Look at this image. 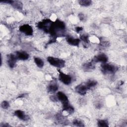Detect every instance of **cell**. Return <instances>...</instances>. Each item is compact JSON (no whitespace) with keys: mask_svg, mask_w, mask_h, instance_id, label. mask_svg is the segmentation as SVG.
Listing matches in <instances>:
<instances>
[{"mask_svg":"<svg viewBox=\"0 0 127 127\" xmlns=\"http://www.w3.org/2000/svg\"><path fill=\"white\" fill-rule=\"evenodd\" d=\"M97 125L98 127H108V122L107 120H98L97 121Z\"/></svg>","mask_w":127,"mask_h":127,"instance_id":"21","label":"cell"},{"mask_svg":"<svg viewBox=\"0 0 127 127\" xmlns=\"http://www.w3.org/2000/svg\"><path fill=\"white\" fill-rule=\"evenodd\" d=\"M19 31L27 36H32L33 34V29L32 27L28 24L21 25L19 27Z\"/></svg>","mask_w":127,"mask_h":127,"instance_id":"6","label":"cell"},{"mask_svg":"<svg viewBox=\"0 0 127 127\" xmlns=\"http://www.w3.org/2000/svg\"><path fill=\"white\" fill-rule=\"evenodd\" d=\"M78 17L81 21H84L85 19V16L83 13H81L78 14Z\"/></svg>","mask_w":127,"mask_h":127,"instance_id":"25","label":"cell"},{"mask_svg":"<svg viewBox=\"0 0 127 127\" xmlns=\"http://www.w3.org/2000/svg\"><path fill=\"white\" fill-rule=\"evenodd\" d=\"M34 60L35 63L36 64L38 67L40 68H42L44 66V63L41 59L38 57H34Z\"/></svg>","mask_w":127,"mask_h":127,"instance_id":"19","label":"cell"},{"mask_svg":"<svg viewBox=\"0 0 127 127\" xmlns=\"http://www.w3.org/2000/svg\"><path fill=\"white\" fill-rule=\"evenodd\" d=\"M80 5L83 6H88L92 4V1L90 0H80L78 1Z\"/></svg>","mask_w":127,"mask_h":127,"instance_id":"20","label":"cell"},{"mask_svg":"<svg viewBox=\"0 0 127 127\" xmlns=\"http://www.w3.org/2000/svg\"><path fill=\"white\" fill-rule=\"evenodd\" d=\"M65 29V24L64 22L59 19H57L55 21H53L48 33L52 37L57 38V37L64 35Z\"/></svg>","mask_w":127,"mask_h":127,"instance_id":"1","label":"cell"},{"mask_svg":"<svg viewBox=\"0 0 127 127\" xmlns=\"http://www.w3.org/2000/svg\"><path fill=\"white\" fill-rule=\"evenodd\" d=\"M80 40L83 41L84 43L86 44H88L89 43V36L87 35L83 34L80 36Z\"/></svg>","mask_w":127,"mask_h":127,"instance_id":"23","label":"cell"},{"mask_svg":"<svg viewBox=\"0 0 127 127\" xmlns=\"http://www.w3.org/2000/svg\"><path fill=\"white\" fill-rule=\"evenodd\" d=\"M72 124L76 127H84V124L80 120L74 119L72 122Z\"/></svg>","mask_w":127,"mask_h":127,"instance_id":"22","label":"cell"},{"mask_svg":"<svg viewBox=\"0 0 127 127\" xmlns=\"http://www.w3.org/2000/svg\"><path fill=\"white\" fill-rule=\"evenodd\" d=\"M8 126H10L7 123H5V124H3V123H1L0 125V127H8Z\"/></svg>","mask_w":127,"mask_h":127,"instance_id":"28","label":"cell"},{"mask_svg":"<svg viewBox=\"0 0 127 127\" xmlns=\"http://www.w3.org/2000/svg\"><path fill=\"white\" fill-rule=\"evenodd\" d=\"M10 4H11L14 8L18 9H22L23 5L21 1L18 0H10Z\"/></svg>","mask_w":127,"mask_h":127,"instance_id":"17","label":"cell"},{"mask_svg":"<svg viewBox=\"0 0 127 127\" xmlns=\"http://www.w3.org/2000/svg\"><path fill=\"white\" fill-rule=\"evenodd\" d=\"M97 84L96 81L94 80H88L85 84L88 90L91 89L92 88L95 87Z\"/></svg>","mask_w":127,"mask_h":127,"instance_id":"18","label":"cell"},{"mask_svg":"<svg viewBox=\"0 0 127 127\" xmlns=\"http://www.w3.org/2000/svg\"><path fill=\"white\" fill-rule=\"evenodd\" d=\"M47 59L49 64L55 67L60 68L65 66V61L64 60L53 57H48Z\"/></svg>","mask_w":127,"mask_h":127,"instance_id":"3","label":"cell"},{"mask_svg":"<svg viewBox=\"0 0 127 127\" xmlns=\"http://www.w3.org/2000/svg\"><path fill=\"white\" fill-rule=\"evenodd\" d=\"M7 64L10 68H13L17 61V58L15 55L10 54L7 55Z\"/></svg>","mask_w":127,"mask_h":127,"instance_id":"8","label":"cell"},{"mask_svg":"<svg viewBox=\"0 0 127 127\" xmlns=\"http://www.w3.org/2000/svg\"><path fill=\"white\" fill-rule=\"evenodd\" d=\"M50 99L53 101V102H57L58 101V99L57 98V95L55 96V95H52L51 97H50Z\"/></svg>","mask_w":127,"mask_h":127,"instance_id":"26","label":"cell"},{"mask_svg":"<svg viewBox=\"0 0 127 127\" xmlns=\"http://www.w3.org/2000/svg\"><path fill=\"white\" fill-rule=\"evenodd\" d=\"M58 89V86L56 82H52L47 87V91L49 92L53 93L57 91Z\"/></svg>","mask_w":127,"mask_h":127,"instance_id":"14","label":"cell"},{"mask_svg":"<svg viewBox=\"0 0 127 127\" xmlns=\"http://www.w3.org/2000/svg\"><path fill=\"white\" fill-rule=\"evenodd\" d=\"M15 54H16L15 56L17 60L25 61L28 60L29 58V55L25 51H16Z\"/></svg>","mask_w":127,"mask_h":127,"instance_id":"9","label":"cell"},{"mask_svg":"<svg viewBox=\"0 0 127 127\" xmlns=\"http://www.w3.org/2000/svg\"><path fill=\"white\" fill-rule=\"evenodd\" d=\"M27 95V94H20L19 95V96L18 97V98H22V97H24L25 96V95Z\"/></svg>","mask_w":127,"mask_h":127,"instance_id":"29","label":"cell"},{"mask_svg":"<svg viewBox=\"0 0 127 127\" xmlns=\"http://www.w3.org/2000/svg\"><path fill=\"white\" fill-rule=\"evenodd\" d=\"M14 115L19 119L23 121H27L29 119V117L28 115H26L24 111L20 110H17L15 111Z\"/></svg>","mask_w":127,"mask_h":127,"instance_id":"11","label":"cell"},{"mask_svg":"<svg viewBox=\"0 0 127 127\" xmlns=\"http://www.w3.org/2000/svg\"><path fill=\"white\" fill-rule=\"evenodd\" d=\"M66 40L68 44L73 46H78L80 43V39L78 38H74L70 36H67Z\"/></svg>","mask_w":127,"mask_h":127,"instance_id":"13","label":"cell"},{"mask_svg":"<svg viewBox=\"0 0 127 127\" xmlns=\"http://www.w3.org/2000/svg\"><path fill=\"white\" fill-rule=\"evenodd\" d=\"M57 98L58 99V100H60L61 102V103L62 104V105L67 104V103H69L67 97L63 92L59 91L57 93Z\"/></svg>","mask_w":127,"mask_h":127,"instance_id":"10","label":"cell"},{"mask_svg":"<svg viewBox=\"0 0 127 127\" xmlns=\"http://www.w3.org/2000/svg\"><path fill=\"white\" fill-rule=\"evenodd\" d=\"M75 29L77 33H79V32H80L81 31H82L83 30V28L82 27H75Z\"/></svg>","mask_w":127,"mask_h":127,"instance_id":"27","label":"cell"},{"mask_svg":"<svg viewBox=\"0 0 127 127\" xmlns=\"http://www.w3.org/2000/svg\"><path fill=\"white\" fill-rule=\"evenodd\" d=\"M95 63H105L108 60V58L106 55L104 53H101L97 56H96L94 57V58L92 60Z\"/></svg>","mask_w":127,"mask_h":127,"instance_id":"7","label":"cell"},{"mask_svg":"<svg viewBox=\"0 0 127 127\" xmlns=\"http://www.w3.org/2000/svg\"><path fill=\"white\" fill-rule=\"evenodd\" d=\"M75 90L79 94L81 95H84L86 94L88 89L85 84H80L75 87Z\"/></svg>","mask_w":127,"mask_h":127,"instance_id":"12","label":"cell"},{"mask_svg":"<svg viewBox=\"0 0 127 127\" xmlns=\"http://www.w3.org/2000/svg\"><path fill=\"white\" fill-rule=\"evenodd\" d=\"M52 23L53 21L50 19H43L37 24V27L39 29L42 30L45 32L48 33Z\"/></svg>","mask_w":127,"mask_h":127,"instance_id":"4","label":"cell"},{"mask_svg":"<svg viewBox=\"0 0 127 127\" xmlns=\"http://www.w3.org/2000/svg\"><path fill=\"white\" fill-rule=\"evenodd\" d=\"M74 110L73 107L71 106L69 103L63 105V111H66L69 114H72L74 112Z\"/></svg>","mask_w":127,"mask_h":127,"instance_id":"16","label":"cell"},{"mask_svg":"<svg viewBox=\"0 0 127 127\" xmlns=\"http://www.w3.org/2000/svg\"><path fill=\"white\" fill-rule=\"evenodd\" d=\"M59 72V80L65 85H69L71 82V76L67 74L64 73L60 69H58Z\"/></svg>","mask_w":127,"mask_h":127,"instance_id":"5","label":"cell"},{"mask_svg":"<svg viewBox=\"0 0 127 127\" xmlns=\"http://www.w3.org/2000/svg\"><path fill=\"white\" fill-rule=\"evenodd\" d=\"M9 107V104L7 101H3L1 103V107L3 109H7Z\"/></svg>","mask_w":127,"mask_h":127,"instance_id":"24","label":"cell"},{"mask_svg":"<svg viewBox=\"0 0 127 127\" xmlns=\"http://www.w3.org/2000/svg\"><path fill=\"white\" fill-rule=\"evenodd\" d=\"M94 68H95V63L92 60L89 62L84 64L83 65V69L86 71L92 70Z\"/></svg>","mask_w":127,"mask_h":127,"instance_id":"15","label":"cell"},{"mask_svg":"<svg viewBox=\"0 0 127 127\" xmlns=\"http://www.w3.org/2000/svg\"><path fill=\"white\" fill-rule=\"evenodd\" d=\"M101 71L104 74H111L116 72L118 68L113 65L110 64L105 63H102L101 65Z\"/></svg>","mask_w":127,"mask_h":127,"instance_id":"2","label":"cell"}]
</instances>
